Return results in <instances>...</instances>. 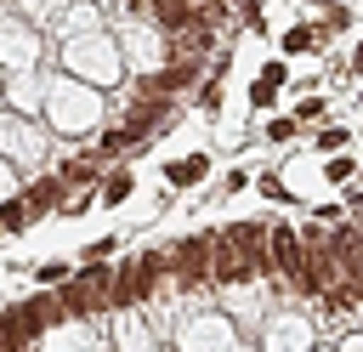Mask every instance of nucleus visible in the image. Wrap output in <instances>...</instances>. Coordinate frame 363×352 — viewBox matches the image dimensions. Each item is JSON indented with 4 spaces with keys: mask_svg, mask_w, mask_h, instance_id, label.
<instances>
[{
    "mask_svg": "<svg viewBox=\"0 0 363 352\" xmlns=\"http://www.w3.org/2000/svg\"><path fill=\"white\" fill-rule=\"evenodd\" d=\"M57 318H68V312H62V295H34V301H23V307H11V312L0 318V346L40 341L45 324H57Z\"/></svg>",
    "mask_w": 363,
    "mask_h": 352,
    "instance_id": "obj_1",
    "label": "nucleus"
},
{
    "mask_svg": "<svg viewBox=\"0 0 363 352\" xmlns=\"http://www.w3.org/2000/svg\"><path fill=\"white\" fill-rule=\"evenodd\" d=\"M170 273L182 278V290H187V284H204V278H216V238H204V233L182 238V244L170 250Z\"/></svg>",
    "mask_w": 363,
    "mask_h": 352,
    "instance_id": "obj_2",
    "label": "nucleus"
},
{
    "mask_svg": "<svg viewBox=\"0 0 363 352\" xmlns=\"http://www.w3.org/2000/svg\"><path fill=\"white\" fill-rule=\"evenodd\" d=\"M267 250H272V273H284V278L295 284V278H301V267H306V238H301L295 227H284V221H278V227L267 233Z\"/></svg>",
    "mask_w": 363,
    "mask_h": 352,
    "instance_id": "obj_3",
    "label": "nucleus"
},
{
    "mask_svg": "<svg viewBox=\"0 0 363 352\" xmlns=\"http://www.w3.org/2000/svg\"><path fill=\"white\" fill-rule=\"evenodd\" d=\"M227 233L238 238V250L250 255L255 273H272V250H267V233H272V227H261V221H238V227H227Z\"/></svg>",
    "mask_w": 363,
    "mask_h": 352,
    "instance_id": "obj_4",
    "label": "nucleus"
},
{
    "mask_svg": "<svg viewBox=\"0 0 363 352\" xmlns=\"http://www.w3.org/2000/svg\"><path fill=\"white\" fill-rule=\"evenodd\" d=\"M250 273H255V267H250V255L238 250V238L221 233V238H216V278H221V284H244Z\"/></svg>",
    "mask_w": 363,
    "mask_h": 352,
    "instance_id": "obj_5",
    "label": "nucleus"
},
{
    "mask_svg": "<svg viewBox=\"0 0 363 352\" xmlns=\"http://www.w3.org/2000/svg\"><path fill=\"white\" fill-rule=\"evenodd\" d=\"M164 114H170V102H164V97H136V108H130V131H136V136H147V131H159V125H164Z\"/></svg>",
    "mask_w": 363,
    "mask_h": 352,
    "instance_id": "obj_6",
    "label": "nucleus"
},
{
    "mask_svg": "<svg viewBox=\"0 0 363 352\" xmlns=\"http://www.w3.org/2000/svg\"><path fill=\"white\" fill-rule=\"evenodd\" d=\"M204 170H210V159H204V153H187V159H170V165H164V182H170V187H199Z\"/></svg>",
    "mask_w": 363,
    "mask_h": 352,
    "instance_id": "obj_7",
    "label": "nucleus"
},
{
    "mask_svg": "<svg viewBox=\"0 0 363 352\" xmlns=\"http://www.w3.org/2000/svg\"><path fill=\"white\" fill-rule=\"evenodd\" d=\"M62 187H68L62 176H40V182L28 187V204H34V216H40V210H62V204H68V193H62Z\"/></svg>",
    "mask_w": 363,
    "mask_h": 352,
    "instance_id": "obj_8",
    "label": "nucleus"
},
{
    "mask_svg": "<svg viewBox=\"0 0 363 352\" xmlns=\"http://www.w3.org/2000/svg\"><path fill=\"white\" fill-rule=\"evenodd\" d=\"M284 79H289V74H284V62H267V68H261V79L250 85V102H255V108H267V102L278 97V85H284Z\"/></svg>",
    "mask_w": 363,
    "mask_h": 352,
    "instance_id": "obj_9",
    "label": "nucleus"
},
{
    "mask_svg": "<svg viewBox=\"0 0 363 352\" xmlns=\"http://www.w3.org/2000/svg\"><path fill=\"white\" fill-rule=\"evenodd\" d=\"M96 176H102V159H96V153H74V159L62 165V182H74V187L96 182Z\"/></svg>",
    "mask_w": 363,
    "mask_h": 352,
    "instance_id": "obj_10",
    "label": "nucleus"
},
{
    "mask_svg": "<svg viewBox=\"0 0 363 352\" xmlns=\"http://www.w3.org/2000/svg\"><path fill=\"white\" fill-rule=\"evenodd\" d=\"M28 221H34V204H28V199H6V204H0V227H6V233H23Z\"/></svg>",
    "mask_w": 363,
    "mask_h": 352,
    "instance_id": "obj_11",
    "label": "nucleus"
},
{
    "mask_svg": "<svg viewBox=\"0 0 363 352\" xmlns=\"http://www.w3.org/2000/svg\"><path fill=\"white\" fill-rule=\"evenodd\" d=\"M130 187H136V182H130V170H113V176L102 182V199H108V204H125V199H130Z\"/></svg>",
    "mask_w": 363,
    "mask_h": 352,
    "instance_id": "obj_12",
    "label": "nucleus"
},
{
    "mask_svg": "<svg viewBox=\"0 0 363 352\" xmlns=\"http://www.w3.org/2000/svg\"><path fill=\"white\" fill-rule=\"evenodd\" d=\"M312 40H318V28H289L284 34V51H312Z\"/></svg>",
    "mask_w": 363,
    "mask_h": 352,
    "instance_id": "obj_13",
    "label": "nucleus"
},
{
    "mask_svg": "<svg viewBox=\"0 0 363 352\" xmlns=\"http://www.w3.org/2000/svg\"><path fill=\"white\" fill-rule=\"evenodd\" d=\"M130 142H136L130 125H125V131H108V136H102V153H119V148H130Z\"/></svg>",
    "mask_w": 363,
    "mask_h": 352,
    "instance_id": "obj_14",
    "label": "nucleus"
},
{
    "mask_svg": "<svg viewBox=\"0 0 363 352\" xmlns=\"http://www.w3.org/2000/svg\"><path fill=\"white\" fill-rule=\"evenodd\" d=\"M34 278H40V284H62V278H68V267H57V261H40V267H34Z\"/></svg>",
    "mask_w": 363,
    "mask_h": 352,
    "instance_id": "obj_15",
    "label": "nucleus"
},
{
    "mask_svg": "<svg viewBox=\"0 0 363 352\" xmlns=\"http://www.w3.org/2000/svg\"><path fill=\"white\" fill-rule=\"evenodd\" d=\"M295 125H301V119H272V125H267V136H272V142H289V136H295Z\"/></svg>",
    "mask_w": 363,
    "mask_h": 352,
    "instance_id": "obj_16",
    "label": "nucleus"
},
{
    "mask_svg": "<svg viewBox=\"0 0 363 352\" xmlns=\"http://www.w3.org/2000/svg\"><path fill=\"white\" fill-rule=\"evenodd\" d=\"M102 255H113V238H96V244H85V255H79V261H102Z\"/></svg>",
    "mask_w": 363,
    "mask_h": 352,
    "instance_id": "obj_17",
    "label": "nucleus"
},
{
    "mask_svg": "<svg viewBox=\"0 0 363 352\" xmlns=\"http://www.w3.org/2000/svg\"><path fill=\"white\" fill-rule=\"evenodd\" d=\"M318 148H346V131H340V125H329V131L318 136Z\"/></svg>",
    "mask_w": 363,
    "mask_h": 352,
    "instance_id": "obj_18",
    "label": "nucleus"
},
{
    "mask_svg": "<svg viewBox=\"0 0 363 352\" xmlns=\"http://www.w3.org/2000/svg\"><path fill=\"white\" fill-rule=\"evenodd\" d=\"M199 102H204V108H216V102H221V79H210V85L199 91Z\"/></svg>",
    "mask_w": 363,
    "mask_h": 352,
    "instance_id": "obj_19",
    "label": "nucleus"
},
{
    "mask_svg": "<svg viewBox=\"0 0 363 352\" xmlns=\"http://www.w3.org/2000/svg\"><path fill=\"white\" fill-rule=\"evenodd\" d=\"M352 170H357V165H352V159H329V176H335V182H346V176H352Z\"/></svg>",
    "mask_w": 363,
    "mask_h": 352,
    "instance_id": "obj_20",
    "label": "nucleus"
},
{
    "mask_svg": "<svg viewBox=\"0 0 363 352\" xmlns=\"http://www.w3.org/2000/svg\"><path fill=\"white\" fill-rule=\"evenodd\" d=\"M352 68H357V74H363V45H357V51H352Z\"/></svg>",
    "mask_w": 363,
    "mask_h": 352,
    "instance_id": "obj_21",
    "label": "nucleus"
}]
</instances>
